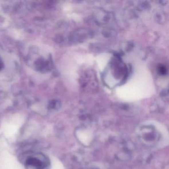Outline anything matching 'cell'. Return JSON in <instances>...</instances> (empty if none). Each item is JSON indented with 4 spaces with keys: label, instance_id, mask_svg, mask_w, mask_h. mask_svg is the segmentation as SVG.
<instances>
[{
    "label": "cell",
    "instance_id": "cell-1",
    "mask_svg": "<svg viewBox=\"0 0 169 169\" xmlns=\"http://www.w3.org/2000/svg\"><path fill=\"white\" fill-rule=\"evenodd\" d=\"M25 169H50L51 162L48 157L40 152L30 153L22 159Z\"/></svg>",
    "mask_w": 169,
    "mask_h": 169
},
{
    "label": "cell",
    "instance_id": "cell-3",
    "mask_svg": "<svg viewBox=\"0 0 169 169\" xmlns=\"http://www.w3.org/2000/svg\"><path fill=\"white\" fill-rule=\"evenodd\" d=\"M81 87H86L89 85L90 84H93L94 85V81H96L95 76L92 74L91 72L90 74L87 73L85 74L81 78Z\"/></svg>",
    "mask_w": 169,
    "mask_h": 169
},
{
    "label": "cell",
    "instance_id": "cell-2",
    "mask_svg": "<svg viewBox=\"0 0 169 169\" xmlns=\"http://www.w3.org/2000/svg\"><path fill=\"white\" fill-rule=\"evenodd\" d=\"M92 32L88 29L80 28L74 32L72 35V40L74 42L81 43L92 37Z\"/></svg>",
    "mask_w": 169,
    "mask_h": 169
},
{
    "label": "cell",
    "instance_id": "cell-4",
    "mask_svg": "<svg viewBox=\"0 0 169 169\" xmlns=\"http://www.w3.org/2000/svg\"><path fill=\"white\" fill-rule=\"evenodd\" d=\"M158 71L161 75H165L167 73V69L164 65H160L159 66Z\"/></svg>",
    "mask_w": 169,
    "mask_h": 169
}]
</instances>
